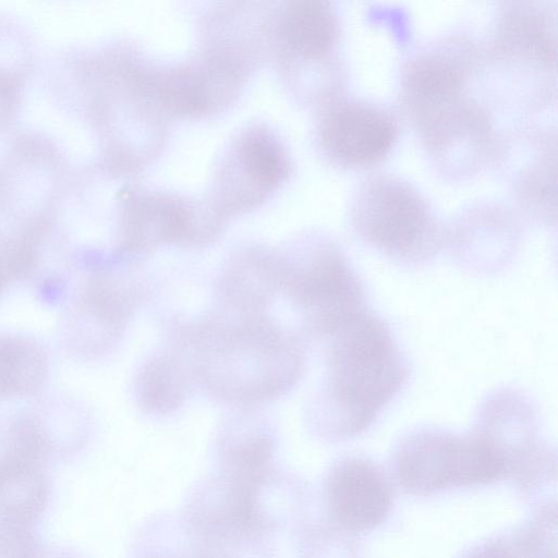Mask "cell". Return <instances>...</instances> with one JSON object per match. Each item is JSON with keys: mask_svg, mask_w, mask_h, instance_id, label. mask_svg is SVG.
Wrapping results in <instances>:
<instances>
[{"mask_svg": "<svg viewBox=\"0 0 558 558\" xmlns=\"http://www.w3.org/2000/svg\"><path fill=\"white\" fill-rule=\"evenodd\" d=\"M174 347L216 399L252 407L290 391L303 375L301 341L264 314L210 315L175 326Z\"/></svg>", "mask_w": 558, "mask_h": 558, "instance_id": "cell-1", "label": "cell"}, {"mask_svg": "<svg viewBox=\"0 0 558 558\" xmlns=\"http://www.w3.org/2000/svg\"><path fill=\"white\" fill-rule=\"evenodd\" d=\"M327 339L326 377L311 415L319 434L343 440L374 424L405 386L410 369L391 328L365 310Z\"/></svg>", "mask_w": 558, "mask_h": 558, "instance_id": "cell-2", "label": "cell"}, {"mask_svg": "<svg viewBox=\"0 0 558 558\" xmlns=\"http://www.w3.org/2000/svg\"><path fill=\"white\" fill-rule=\"evenodd\" d=\"M481 49L480 85L488 104L521 114L538 113L555 104V1L502 2Z\"/></svg>", "mask_w": 558, "mask_h": 558, "instance_id": "cell-3", "label": "cell"}, {"mask_svg": "<svg viewBox=\"0 0 558 558\" xmlns=\"http://www.w3.org/2000/svg\"><path fill=\"white\" fill-rule=\"evenodd\" d=\"M349 223L365 245L404 266H423L446 247L447 225L416 185L373 172L355 187Z\"/></svg>", "mask_w": 558, "mask_h": 558, "instance_id": "cell-4", "label": "cell"}, {"mask_svg": "<svg viewBox=\"0 0 558 558\" xmlns=\"http://www.w3.org/2000/svg\"><path fill=\"white\" fill-rule=\"evenodd\" d=\"M280 291L301 312L305 328L328 338L365 310L364 288L341 246L326 236L308 239L288 256H279Z\"/></svg>", "mask_w": 558, "mask_h": 558, "instance_id": "cell-5", "label": "cell"}, {"mask_svg": "<svg viewBox=\"0 0 558 558\" xmlns=\"http://www.w3.org/2000/svg\"><path fill=\"white\" fill-rule=\"evenodd\" d=\"M408 123L429 165L442 179L464 182L492 168L501 130L492 106L472 89L445 98Z\"/></svg>", "mask_w": 558, "mask_h": 558, "instance_id": "cell-6", "label": "cell"}, {"mask_svg": "<svg viewBox=\"0 0 558 558\" xmlns=\"http://www.w3.org/2000/svg\"><path fill=\"white\" fill-rule=\"evenodd\" d=\"M395 465L400 484L414 494L487 484L508 473L497 451L477 433L458 435L420 427L398 445Z\"/></svg>", "mask_w": 558, "mask_h": 558, "instance_id": "cell-7", "label": "cell"}, {"mask_svg": "<svg viewBox=\"0 0 558 558\" xmlns=\"http://www.w3.org/2000/svg\"><path fill=\"white\" fill-rule=\"evenodd\" d=\"M523 221L555 227L557 218V132L524 123L501 131L493 161Z\"/></svg>", "mask_w": 558, "mask_h": 558, "instance_id": "cell-8", "label": "cell"}, {"mask_svg": "<svg viewBox=\"0 0 558 558\" xmlns=\"http://www.w3.org/2000/svg\"><path fill=\"white\" fill-rule=\"evenodd\" d=\"M54 451L37 418L0 423V517L38 525L51 498L48 464Z\"/></svg>", "mask_w": 558, "mask_h": 558, "instance_id": "cell-9", "label": "cell"}, {"mask_svg": "<svg viewBox=\"0 0 558 558\" xmlns=\"http://www.w3.org/2000/svg\"><path fill=\"white\" fill-rule=\"evenodd\" d=\"M399 134V119L390 108L345 94L326 102L317 125V140L325 157L349 170L381 163L395 148Z\"/></svg>", "mask_w": 558, "mask_h": 558, "instance_id": "cell-10", "label": "cell"}, {"mask_svg": "<svg viewBox=\"0 0 558 558\" xmlns=\"http://www.w3.org/2000/svg\"><path fill=\"white\" fill-rule=\"evenodd\" d=\"M522 222L508 203L477 201L463 207L447 225L446 247L470 270L495 271L514 256L522 236Z\"/></svg>", "mask_w": 558, "mask_h": 558, "instance_id": "cell-11", "label": "cell"}, {"mask_svg": "<svg viewBox=\"0 0 558 558\" xmlns=\"http://www.w3.org/2000/svg\"><path fill=\"white\" fill-rule=\"evenodd\" d=\"M473 429L504 459L508 472L541 464L548 458L538 437L535 404L523 391L500 388L477 407Z\"/></svg>", "mask_w": 558, "mask_h": 558, "instance_id": "cell-12", "label": "cell"}, {"mask_svg": "<svg viewBox=\"0 0 558 558\" xmlns=\"http://www.w3.org/2000/svg\"><path fill=\"white\" fill-rule=\"evenodd\" d=\"M327 506L341 529L365 532L379 525L391 508V489L383 472L366 459L348 458L331 470Z\"/></svg>", "mask_w": 558, "mask_h": 558, "instance_id": "cell-13", "label": "cell"}, {"mask_svg": "<svg viewBox=\"0 0 558 558\" xmlns=\"http://www.w3.org/2000/svg\"><path fill=\"white\" fill-rule=\"evenodd\" d=\"M282 34L303 61L314 63L331 78L345 84L344 64L339 56L341 24L332 2H293L284 15Z\"/></svg>", "mask_w": 558, "mask_h": 558, "instance_id": "cell-14", "label": "cell"}, {"mask_svg": "<svg viewBox=\"0 0 558 558\" xmlns=\"http://www.w3.org/2000/svg\"><path fill=\"white\" fill-rule=\"evenodd\" d=\"M220 291L234 314H264L280 291L279 256L258 248L236 253L226 265Z\"/></svg>", "mask_w": 558, "mask_h": 558, "instance_id": "cell-15", "label": "cell"}, {"mask_svg": "<svg viewBox=\"0 0 558 558\" xmlns=\"http://www.w3.org/2000/svg\"><path fill=\"white\" fill-rule=\"evenodd\" d=\"M191 367L184 355L173 347L147 360L135 379V397L147 413L167 415L175 412L186 400L191 381Z\"/></svg>", "mask_w": 558, "mask_h": 558, "instance_id": "cell-16", "label": "cell"}, {"mask_svg": "<svg viewBox=\"0 0 558 558\" xmlns=\"http://www.w3.org/2000/svg\"><path fill=\"white\" fill-rule=\"evenodd\" d=\"M47 373V359L38 344L21 336L0 335V398L38 391Z\"/></svg>", "mask_w": 558, "mask_h": 558, "instance_id": "cell-17", "label": "cell"}, {"mask_svg": "<svg viewBox=\"0 0 558 558\" xmlns=\"http://www.w3.org/2000/svg\"><path fill=\"white\" fill-rule=\"evenodd\" d=\"M556 518L546 515L488 541L465 558H557Z\"/></svg>", "mask_w": 558, "mask_h": 558, "instance_id": "cell-18", "label": "cell"}, {"mask_svg": "<svg viewBox=\"0 0 558 558\" xmlns=\"http://www.w3.org/2000/svg\"><path fill=\"white\" fill-rule=\"evenodd\" d=\"M242 170L262 190L272 189L283 177L286 162L279 144L265 132H253L239 148Z\"/></svg>", "mask_w": 558, "mask_h": 558, "instance_id": "cell-19", "label": "cell"}, {"mask_svg": "<svg viewBox=\"0 0 558 558\" xmlns=\"http://www.w3.org/2000/svg\"><path fill=\"white\" fill-rule=\"evenodd\" d=\"M38 525L0 517V558H41Z\"/></svg>", "mask_w": 558, "mask_h": 558, "instance_id": "cell-20", "label": "cell"}, {"mask_svg": "<svg viewBox=\"0 0 558 558\" xmlns=\"http://www.w3.org/2000/svg\"><path fill=\"white\" fill-rule=\"evenodd\" d=\"M20 243L11 246L0 245V294L12 279L24 277Z\"/></svg>", "mask_w": 558, "mask_h": 558, "instance_id": "cell-21", "label": "cell"}, {"mask_svg": "<svg viewBox=\"0 0 558 558\" xmlns=\"http://www.w3.org/2000/svg\"><path fill=\"white\" fill-rule=\"evenodd\" d=\"M41 558H81L78 555L70 549H49L46 548L45 553L43 554Z\"/></svg>", "mask_w": 558, "mask_h": 558, "instance_id": "cell-22", "label": "cell"}, {"mask_svg": "<svg viewBox=\"0 0 558 558\" xmlns=\"http://www.w3.org/2000/svg\"><path fill=\"white\" fill-rule=\"evenodd\" d=\"M202 558H226V557L211 556V555H209V553H207Z\"/></svg>", "mask_w": 558, "mask_h": 558, "instance_id": "cell-23", "label": "cell"}]
</instances>
